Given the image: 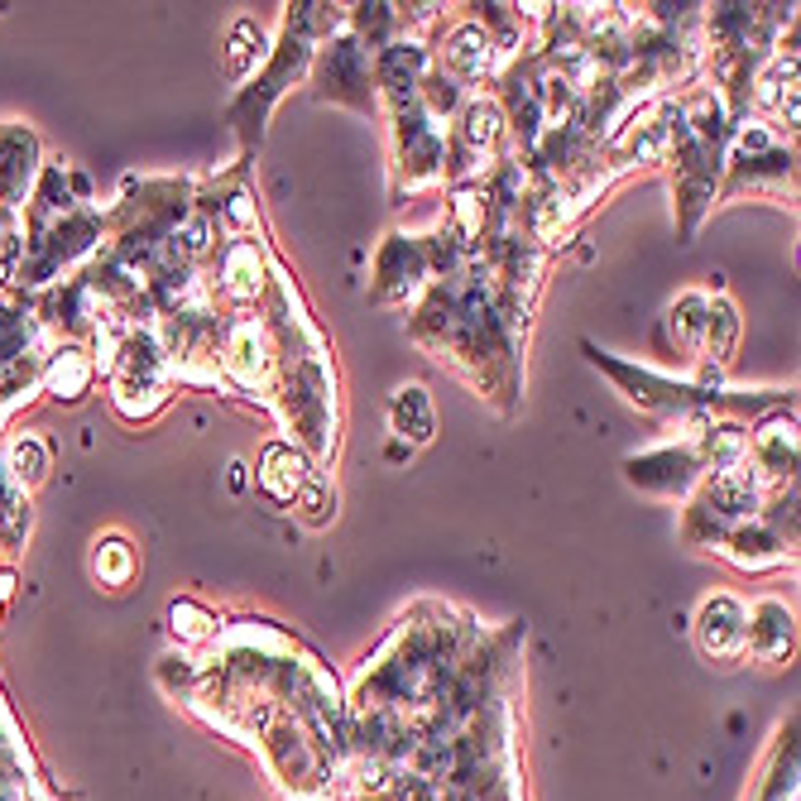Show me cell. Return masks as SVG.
Masks as SVG:
<instances>
[{"mask_svg": "<svg viewBox=\"0 0 801 801\" xmlns=\"http://www.w3.org/2000/svg\"><path fill=\"white\" fill-rule=\"evenodd\" d=\"M130 571H135V553H130V543L121 537H107V543H97V576L107 586H125Z\"/></svg>", "mask_w": 801, "mask_h": 801, "instance_id": "7c38bea8", "label": "cell"}, {"mask_svg": "<svg viewBox=\"0 0 801 801\" xmlns=\"http://www.w3.org/2000/svg\"><path fill=\"white\" fill-rule=\"evenodd\" d=\"M30 159H34V140L24 130H10L0 140V202H20L24 182H30Z\"/></svg>", "mask_w": 801, "mask_h": 801, "instance_id": "277c9868", "label": "cell"}, {"mask_svg": "<svg viewBox=\"0 0 801 801\" xmlns=\"http://www.w3.org/2000/svg\"><path fill=\"white\" fill-rule=\"evenodd\" d=\"M259 485H265L269 499H279V504H288L293 494H303L308 485V466L303 456L293 452V446H265V466H259Z\"/></svg>", "mask_w": 801, "mask_h": 801, "instance_id": "7a4b0ae2", "label": "cell"}, {"mask_svg": "<svg viewBox=\"0 0 801 801\" xmlns=\"http://www.w3.org/2000/svg\"><path fill=\"white\" fill-rule=\"evenodd\" d=\"M259 288H265V265H259L255 245H249V241L231 245V255H226V293L245 303V298H255Z\"/></svg>", "mask_w": 801, "mask_h": 801, "instance_id": "8992f818", "label": "cell"}, {"mask_svg": "<svg viewBox=\"0 0 801 801\" xmlns=\"http://www.w3.org/2000/svg\"><path fill=\"white\" fill-rule=\"evenodd\" d=\"M168 620H174V634L182 643H207V638H212V624H216L212 614H207L202 605H192V600H178Z\"/></svg>", "mask_w": 801, "mask_h": 801, "instance_id": "4fadbf2b", "label": "cell"}, {"mask_svg": "<svg viewBox=\"0 0 801 801\" xmlns=\"http://www.w3.org/2000/svg\"><path fill=\"white\" fill-rule=\"evenodd\" d=\"M758 461H764L772 476H787L797 461V432L787 418H778V423H768L764 432H758Z\"/></svg>", "mask_w": 801, "mask_h": 801, "instance_id": "9c48e42d", "label": "cell"}, {"mask_svg": "<svg viewBox=\"0 0 801 801\" xmlns=\"http://www.w3.org/2000/svg\"><path fill=\"white\" fill-rule=\"evenodd\" d=\"M303 504H308V519H312V523H322V519H326V499H322L318 485H312V490L303 494Z\"/></svg>", "mask_w": 801, "mask_h": 801, "instance_id": "ac0fdd59", "label": "cell"}, {"mask_svg": "<svg viewBox=\"0 0 801 801\" xmlns=\"http://www.w3.org/2000/svg\"><path fill=\"white\" fill-rule=\"evenodd\" d=\"M446 63H452L456 73L480 77L485 68H490V38H485V30H476V24L456 30V34H452V44H446Z\"/></svg>", "mask_w": 801, "mask_h": 801, "instance_id": "52a82bcc", "label": "cell"}, {"mask_svg": "<svg viewBox=\"0 0 801 801\" xmlns=\"http://www.w3.org/2000/svg\"><path fill=\"white\" fill-rule=\"evenodd\" d=\"M182 249H188V255H202L207 249V221L202 216H192L188 226H182Z\"/></svg>", "mask_w": 801, "mask_h": 801, "instance_id": "e0dca14e", "label": "cell"}, {"mask_svg": "<svg viewBox=\"0 0 801 801\" xmlns=\"http://www.w3.org/2000/svg\"><path fill=\"white\" fill-rule=\"evenodd\" d=\"M44 385H48V393H54V399H82L87 385H91V360H87V351L63 346L58 356L48 360Z\"/></svg>", "mask_w": 801, "mask_h": 801, "instance_id": "5b68a950", "label": "cell"}, {"mask_svg": "<svg viewBox=\"0 0 801 801\" xmlns=\"http://www.w3.org/2000/svg\"><path fill=\"white\" fill-rule=\"evenodd\" d=\"M744 643V610L739 600L730 596H715L711 605L701 610V648L705 658H734Z\"/></svg>", "mask_w": 801, "mask_h": 801, "instance_id": "6da1fadb", "label": "cell"}, {"mask_svg": "<svg viewBox=\"0 0 801 801\" xmlns=\"http://www.w3.org/2000/svg\"><path fill=\"white\" fill-rule=\"evenodd\" d=\"M393 432H403L413 442L432 437V403L423 389H399V399H393Z\"/></svg>", "mask_w": 801, "mask_h": 801, "instance_id": "ba28073f", "label": "cell"}, {"mask_svg": "<svg viewBox=\"0 0 801 801\" xmlns=\"http://www.w3.org/2000/svg\"><path fill=\"white\" fill-rule=\"evenodd\" d=\"M48 470V446L38 437H20L10 446V480L15 485H38Z\"/></svg>", "mask_w": 801, "mask_h": 801, "instance_id": "8fae6325", "label": "cell"}, {"mask_svg": "<svg viewBox=\"0 0 801 801\" xmlns=\"http://www.w3.org/2000/svg\"><path fill=\"white\" fill-rule=\"evenodd\" d=\"M748 643H754V653L764 663H782L787 653H792V620H787V610L778 605V600L758 605L754 628H748Z\"/></svg>", "mask_w": 801, "mask_h": 801, "instance_id": "3957f363", "label": "cell"}, {"mask_svg": "<svg viewBox=\"0 0 801 801\" xmlns=\"http://www.w3.org/2000/svg\"><path fill=\"white\" fill-rule=\"evenodd\" d=\"M231 370L241 385H255L265 375V341H259L255 326H235L231 336Z\"/></svg>", "mask_w": 801, "mask_h": 801, "instance_id": "30bf717a", "label": "cell"}, {"mask_svg": "<svg viewBox=\"0 0 801 801\" xmlns=\"http://www.w3.org/2000/svg\"><path fill=\"white\" fill-rule=\"evenodd\" d=\"M466 140L470 144H494L499 140V111L476 101V107L466 111Z\"/></svg>", "mask_w": 801, "mask_h": 801, "instance_id": "5bb4252c", "label": "cell"}, {"mask_svg": "<svg viewBox=\"0 0 801 801\" xmlns=\"http://www.w3.org/2000/svg\"><path fill=\"white\" fill-rule=\"evenodd\" d=\"M730 346H734V312L720 308L715 322H711V356L715 360H730Z\"/></svg>", "mask_w": 801, "mask_h": 801, "instance_id": "9a60e30c", "label": "cell"}, {"mask_svg": "<svg viewBox=\"0 0 801 801\" xmlns=\"http://www.w3.org/2000/svg\"><path fill=\"white\" fill-rule=\"evenodd\" d=\"M249 38H259V30H255V24H241V30H235V44H231V73H245Z\"/></svg>", "mask_w": 801, "mask_h": 801, "instance_id": "2e32d148", "label": "cell"}, {"mask_svg": "<svg viewBox=\"0 0 801 801\" xmlns=\"http://www.w3.org/2000/svg\"><path fill=\"white\" fill-rule=\"evenodd\" d=\"M10 590H15V576H10V571H0V600H5Z\"/></svg>", "mask_w": 801, "mask_h": 801, "instance_id": "d6986e66", "label": "cell"}]
</instances>
